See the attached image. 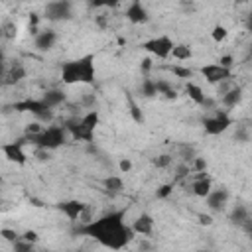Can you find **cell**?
Masks as SVG:
<instances>
[{
  "label": "cell",
  "instance_id": "cell-1",
  "mask_svg": "<svg viewBox=\"0 0 252 252\" xmlns=\"http://www.w3.org/2000/svg\"><path fill=\"white\" fill-rule=\"evenodd\" d=\"M126 215L124 211H110L106 215H102L96 220H89L87 224H83L79 228L81 234L94 238L98 244H102L104 248L110 250H122L124 246H128L134 238V230L130 224H126Z\"/></svg>",
  "mask_w": 252,
  "mask_h": 252
},
{
  "label": "cell",
  "instance_id": "cell-2",
  "mask_svg": "<svg viewBox=\"0 0 252 252\" xmlns=\"http://www.w3.org/2000/svg\"><path fill=\"white\" fill-rule=\"evenodd\" d=\"M96 79V67H94V55H83L79 59L65 61L61 67V81L65 85H93Z\"/></svg>",
  "mask_w": 252,
  "mask_h": 252
},
{
  "label": "cell",
  "instance_id": "cell-3",
  "mask_svg": "<svg viewBox=\"0 0 252 252\" xmlns=\"http://www.w3.org/2000/svg\"><path fill=\"white\" fill-rule=\"evenodd\" d=\"M98 112L96 110H89L85 116H77V118H69L63 122L65 130L69 132V136L73 140H79V142H93L94 138V130L98 126Z\"/></svg>",
  "mask_w": 252,
  "mask_h": 252
},
{
  "label": "cell",
  "instance_id": "cell-4",
  "mask_svg": "<svg viewBox=\"0 0 252 252\" xmlns=\"http://www.w3.org/2000/svg\"><path fill=\"white\" fill-rule=\"evenodd\" d=\"M67 130H65V126L61 124H49L47 128H43L37 136H33L32 140H28V142H32L37 150H43V152H49V150H57V148H61L63 144H65V140H67Z\"/></svg>",
  "mask_w": 252,
  "mask_h": 252
},
{
  "label": "cell",
  "instance_id": "cell-5",
  "mask_svg": "<svg viewBox=\"0 0 252 252\" xmlns=\"http://www.w3.org/2000/svg\"><path fill=\"white\" fill-rule=\"evenodd\" d=\"M14 110L18 112H30L32 116L37 118V122H51L53 120V110L41 100V98H24L14 102Z\"/></svg>",
  "mask_w": 252,
  "mask_h": 252
},
{
  "label": "cell",
  "instance_id": "cell-6",
  "mask_svg": "<svg viewBox=\"0 0 252 252\" xmlns=\"http://www.w3.org/2000/svg\"><path fill=\"white\" fill-rule=\"evenodd\" d=\"M173 47H175V43L169 35H158V37H152V39L142 43V49H146L148 53H152L159 59H167L171 55Z\"/></svg>",
  "mask_w": 252,
  "mask_h": 252
},
{
  "label": "cell",
  "instance_id": "cell-7",
  "mask_svg": "<svg viewBox=\"0 0 252 252\" xmlns=\"http://www.w3.org/2000/svg\"><path fill=\"white\" fill-rule=\"evenodd\" d=\"M230 124H232V118L228 116L226 110H215L211 116H207V118L203 120V128H205V132L211 134V136H219V134L226 132Z\"/></svg>",
  "mask_w": 252,
  "mask_h": 252
},
{
  "label": "cell",
  "instance_id": "cell-8",
  "mask_svg": "<svg viewBox=\"0 0 252 252\" xmlns=\"http://www.w3.org/2000/svg\"><path fill=\"white\" fill-rule=\"evenodd\" d=\"M201 75L209 85H220L230 79L232 71L222 67L220 63H207L205 67H201Z\"/></svg>",
  "mask_w": 252,
  "mask_h": 252
},
{
  "label": "cell",
  "instance_id": "cell-9",
  "mask_svg": "<svg viewBox=\"0 0 252 252\" xmlns=\"http://www.w3.org/2000/svg\"><path fill=\"white\" fill-rule=\"evenodd\" d=\"M73 14V4L67 0H55L49 2L45 6V18L49 22H61V20H69Z\"/></svg>",
  "mask_w": 252,
  "mask_h": 252
},
{
  "label": "cell",
  "instance_id": "cell-10",
  "mask_svg": "<svg viewBox=\"0 0 252 252\" xmlns=\"http://www.w3.org/2000/svg\"><path fill=\"white\" fill-rule=\"evenodd\" d=\"M24 140H16V142H10V144H4L2 146V154L6 156V159H10V161H14L18 165H24L26 163L28 156L24 152Z\"/></svg>",
  "mask_w": 252,
  "mask_h": 252
},
{
  "label": "cell",
  "instance_id": "cell-11",
  "mask_svg": "<svg viewBox=\"0 0 252 252\" xmlns=\"http://www.w3.org/2000/svg\"><path fill=\"white\" fill-rule=\"evenodd\" d=\"M57 43V32L51 30V28H45V30H39L33 37V45L37 51H49L53 45Z\"/></svg>",
  "mask_w": 252,
  "mask_h": 252
},
{
  "label": "cell",
  "instance_id": "cell-12",
  "mask_svg": "<svg viewBox=\"0 0 252 252\" xmlns=\"http://www.w3.org/2000/svg\"><path fill=\"white\" fill-rule=\"evenodd\" d=\"M57 209H59L69 220H77V219H81V215L87 211V205H85L83 201H79V199H69V201L59 203Z\"/></svg>",
  "mask_w": 252,
  "mask_h": 252
},
{
  "label": "cell",
  "instance_id": "cell-13",
  "mask_svg": "<svg viewBox=\"0 0 252 252\" xmlns=\"http://www.w3.org/2000/svg\"><path fill=\"white\" fill-rule=\"evenodd\" d=\"M126 18L132 24H146L150 20L148 10H146V6L142 2H130L128 8H126Z\"/></svg>",
  "mask_w": 252,
  "mask_h": 252
},
{
  "label": "cell",
  "instance_id": "cell-14",
  "mask_svg": "<svg viewBox=\"0 0 252 252\" xmlns=\"http://www.w3.org/2000/svg\"><path fill=\"white\" fill-rule=\"evenodd\" d=\"M130 226H132V230H134L136 234H140V236H150V234L154 232V219H152L148 213H142V215H138V217L134 219V222H132Z\"/></svg>",
  "mask_w": 252,
  "mask_h": 252
},
{
  "label": "cell",
  "instance_id": "cell-15",
  "mask_svg": "<svg viewBox=\"0 0 252 252\" xmlns=\"http://www.w3.org/2000/svg\"><path fill=\"white\" fill-rule=\"evenodd\" d=\"M185 91H187L189 98H191L195 104L205 106V108H213V100L205 96V93H203V89H201L199 85H195V83H191V81H189V83L185 85Z\"/></svg>",
  "mask_w": 252,
  "mask_h": 252
},
{
  "label": "cell",
  "instance_id": "cell-16",
  "mask_svg": "<svg viewBox=\"0 0 252 252\" xmlns=\"http://www.w3.org/2000/svg\"><path fill=\"white\" fill-rule=\"evenodd\" d=\"M205 201H207V207L211 211H222L226 201H228V191L226 189H213Z\"/></svg>",
  "mask_w": 252,
  "mask_h": 252
},
{
  "label": "cell",
  "instance_id": "cell-17",
  "mask_svg": "<svg viewBox=\"0 0 252 252\" xmlns=\"http://www.w3.org/2000/svg\"><path fill=\"white\" fill-rule=\"evenodd\" d=\"M240 100H242V89L240 87H230L220 96V102H222L224 108H234V106L240 104Z\"/></svg>",
  "mask_w": 252,
  "mask_h": 252
},
{
  "label": "cell",
  "instance_id": "cell-18",
  "mask_svg": "<svg viewBox=\"0 0 252 252\" xmlns=\"http://www.w3.org/2000/svg\"><path fill=\"white\" fill-rule=\"evenodd\" d=\"M41 100L53 110V108H57V106H61V104L65 102V93H63L61 89H47V91L43 93Z\"/></svg>",
  "mask_w": 252,
  "mask_h": 252
},
{
  "label": "cell",
  "instance_id": "cell-19",
  "mask_svg": "<svg viewBox=\"0 0 252 252\" xmlns=\"http://www.w3.org/2000/svg\"><path fill=\"white\" fill-rule=\"evenodd\" d=\"M230 220L234 222V224H240V226H248L250 222H252V219H250V211L244 207V205H236L234 209H232V213H230Z\"/></svg>",
  "mask_w": 252,
  "mask_h": 252
},
{
  "label": "cell",
  "instance_id": "cell-20",
  "mask_svg": "<svg viewBox=\"0 0 252 252\" xmlns=\"http://www.w3.org/2000/svg\"><path fill=\"white\" fill-rule=\"evenodd\" d=\"M211 191H213V183H211V179H209V177H205V175H199V177L193 181V193H195L197 197H203V199H207Z\"/></svg>",
  "mask_w": 252,
  "mask_h": 252
},
{
  "label": "cell",
  "instance_id": "cell-21",
  "mask_svg": "<svg viewBox=\"0 0 252 252\" xmlns=\"http://www.w3.org/2000/svg\"><path fill=\"white\" fill-rule=\"evenodd\" d=\"M24 75H26V69L22 67V63H18V61H16V63L10 67V71H6V75H4L6 85H14V83L22 81V79H24Z\"/></svg>",
  "mask_w": 252,
  "mask_h": 252
},
{
  "label": "cell",
  "instance_id": "cell-22",
  "mask_svg": "<svg viewBox=\"0 0 252 252\" xmlns=\"http://www.w3.org/2000/svg\"><path fill=\"white\" fill-rule=\"evenodd\" d=\"M102 185H104V189L108 191V193H120L122 189H124V181H122V177H118V175H108L104 181H102Z\"/></svg>",
  "mask_w": 252,
  "mask_h": 252
},
{
  "label": "cell",
  "instance_id": "cell-23",
  "mask_svg": "<svg viewBox=\"0 0 252 252\" xmlns=\"http://www.w3.org/2000/svg\"><path fill=\"white\" fill-rule=\"evenodd\" d=\"M191 55H193V51H191V47L185 45V43H175V47H173V51H171V57L177 59V61H189Z\"/></svg>",
  "mask_w": 252,
  "mask_h": 252
},
{
  "label": "cell",
  "instance_id": "cell-24",
  "mask_svg": "<svg viewBox=\"0 0 252 252\" xmlns=\"http://www.w3.org/2000/svg\"><path fill=\"white\" fill-rule=\"evenodd\" d=\"M156 89H158V94H163L165 98H177V93H175V89L167 83V81H163V79H158L156 81Z\"/></svg>",
  "mask_w": 252,
  "mask_h": 252
},
{
  "label": "cell",
  "instance_id": "cell-25",
  "mask_svg": "<svg viewBox=\"0 0 252 252\" xmlns=\"http://www.w3.org/2000/svg\"><path fill=\"white\" fill-rule=\"evenodd\" d=\"M140 94L146 96V98H152L158 94V89H156V81L154 79H144L142 85H140Z\"/></svg>",
  "mask_w": 252,
  "mask_h": 252
},
{
  "label": "cell",
  "instance_id": "cell-26",
  "mask_svg": "<svg viewBox=\"0 0 252 252\" xmlns=\"http://www.w3.org/2000/svg\"><path fill=\"white\" fill-rule=\"evenodd\" d=\"M171 73H173L175 77H179V79H191V77L195 75V71H193L191 67H181V65H173V67H171Z\"/></svg>",
  "mask_w": 252,
  "mask_h": 252
},
{
  "label": "cell",
  "instance_id": "cell-27",
  "mask_svg": "<svg viewBox=\"0 0 252 252\" xmlns=\"http://www.w3.org/2000/svg\"><path fill=\"white\" fill-rule=\"evenodd\" d=\"M211 35H213V39H215L217 43H220V41H224V39H226V35H228V30H226L224 26H220V24H217V26L213 28V32H211Z\"/></svg>",
  "mask_w": 252,
  "mask_h": 252
},
{
  "label": "cell",
  "instance_id": "cell-28",
  "mask_svg": "<svg viewBox=\"0 0 252 252\" xmlns=\"http://www.w3.org/2000/svg\"><path fill=\"white\" fill-rule=\"evenodd\" d=\"M12 252H33V244L32 242H26L24 238H20L18 242H14Z\"/></svg>",
  "mask_w": 252,
  "mask_h": 252
},
{
  "label": "cell",
  "instance_id": "cell-29",
  "mask_svg": "<svg viewBox=\"0 0 252 252\" xmlns=\"http://www.w3.org/2000/svg\"><path fill=\"white\" fill-rule=\"evenodd\" d=\"M171 191H173V183H165V185H161V187L156 191V197H158V199H165V197L171 195Z\"/></svg>",
  "mask_w": 252,
  "mask_h": 252
},
{
  "label": "cell",
  "instance_id": "cell-30",
  "mask_svg": "<svg viewBox=\"0 0 252 252\" xmlns=\"http://www.w3.org/2000/svg\"><path fill=\"white\" fill-rule=\"evenodd\" d=\"M2 236H4V240H8V242H18L20 238H22V234H18L16 230H10V228H2Z\"/></svg>",
  "mask_w": 252,
  "mask_h": 252
},
{
  "label": "cell",
  "instance_id": "cell-31",
  "mask_svg": "<svg viewBox=\"0 0 252 252\" xmlns=\"http://www.w3.org/2000/svg\"><path fill=\"white\" fill-rule=\"evenodd\" d=\"M169 163H171V156H167V154H161V156H158L154 159V165L156 167H167Z\"/></svg>",
  "mask_w": 252,
  "mask_h": 252
},
{
  "label": "cell",
  "instance_id": "cell-32",
  "mask_svg": "<svg viewBox=\"0 0 252 252\" xmlns=\"http://www.w3.org/2000/svg\"><path fill=\"white\" fill-rule=\"evenodd\" d=\"M22 238H24L26 242H32V244H35V242H37V232H35V230H26V232L22 234Z\"/></svg>",
  "mask_w": 252,
  "mask_h": 252
},
{
  "label": "cell",
  "instance_id": "cell-33",
  "mask_svg": "<svg viewBox=\"0 0 252 252\" xmlns=\"http://www.w3.org/2000/svg\"><path fill=\"white\" fill-rule=\"evenodd\" d=\"M2 28H4V35H6V37H12V35H16V28H14L12 24H8V22H6Z\"/></svg>",
  "mask_w": 252,
  "mask_h": 252
},
{
  "label": "cell",
  "instance_id": "cell-34",
  "mask_svg": "<svg viewBox=\"0 0 252 252\" xmlns=\"http://www.w3.org/2000/svg\"><path fill=\"white\" fill-rule=\"evenodd\" d=\"M219 63H220L222 67H226V69H230V67H232V57H230V55H222V57L219 59Z\"/></svg>",
  "mask_w": 252,
  "mask_h": 252
},
{
  "label": "cell",
  "instance_id": "cell-35",
  "mask_svg": "<svg viewBox=\"0 0 252 252\" xmlns=\"http://www.w3.org/2000/svg\"><path fill=\"white\" fill-rule=\"evenodd\" d=\"M130 169H132V161H130V159H122V161H120V171H122V173H128Z\"/></svg>",
  "mask_w": 252,
  "mask_h": 252
},
{
  "label": "cell",
  "instance_id": "cell-36",
  "mask_svg": "<svg viewBox=\"0 0 252 252\" xmlns=\"http://www.w3.org/2000/svg\"><path fill=\"white\" fill-rule=\"evenodd\" d=\"M195 169H197V171H205V169H207V161L201 159V158H197V159H195Z\"/></svg>",
  "mask_w": 252,
  "mask_h": 252
},
{
  "label": "cell",
  "instance_id": "cell-37",
  "mask_svg": "<svg viewBox=\"0 0 252 252\" xmlns=\"http://www.w3.org/2000/svg\"><path fill=\"white\" fill-rule=\"evenodd\" d=\"M199 222H201V224H211L213 219H211L209 215H199Z\"/></svg>",
  "mask_w": 252,
  "mask_h": 252
},
{
  "label": "cell",
  "instance_id": "cell-38",
  "mask_svg": "<svg viewBox=\"0 0 252 252\" xmlns=\"http://www.w3.org/2000/svg\"><path fill=\"white\" fill-rule=\"evenodd\" d=\"M234 138H236V140H246L248 136H246V132H244L242 128H238V130H236V134H234Z\"/></svg>",
  "mask_w": 252,
  "mask_h": 252
},
{
  "label": "cell",
  "instance_id": "cell-39",
  "mask_svg": "<svg viewBox=\"0 0 252 252\" xmlns=\"http://www.w3.org/2000/svg\"><path fill=\"white\" fill-rule=\"evenodd\" d=\"M150 67H152V61H150V59H144V61H142V69H144V71H148Z\"/></svg>",
  "mask_w": 252,
  "mask_h": 252
},
{
  "label": "cell",
  "instance_id": "cell-40",
  "mask_svg": "<svg viewBox=\"0 0 252 252\" xmlns=\"http://www.w3.org/2000/svg\"><path fill=\"white\" fill-rule=\"evenodd\" d=\"M246 232H248V236H250V240H252V222L246 226Z\"/></svg>",
  "mask_w": 252,
  "mask_h": 252
},
{
  "label": "cell",
  "instance_id": "cell-41",
  "mask_svg": "<svg viewBox=\"0 0 252 252\" xmlns=\"http://www.w3.org/2000/svg\"><path fill=\"white\" fill-rule=\"evenodd\" d=\"M248 30H250V33H252V14L248 16Z\"/></svg>",
  "mask_w": 252,
  "mask_h": 252
},
{
  "label": "cell",
  "instance_id": "cell-42",
  "mask_svg": "<svg viewBox=\"0 0 252 252\" xmlns=\"http://www.w3.org/2000/svg\"><path fill=\"white\" fill-rule=\"evenodd\" d=\"M71 252H79V250H71Z\"/></svg>",
  "mask_w": 252,
  "mask_h": 252
}]
</instances>
